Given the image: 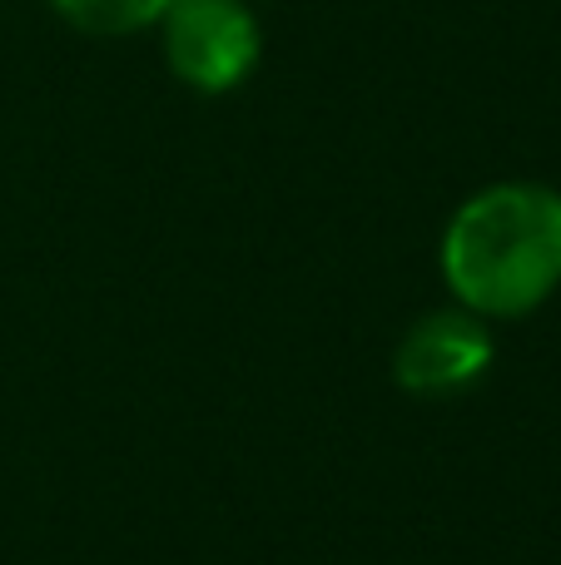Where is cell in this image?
Listing matches in <instances>:
<instances>
[{
	"label": "cell",
	"mask_w": 561,
	"mask_h": 565,
	"mask_svg": "<svg viewBox=\"0 0 561 565\" xmlns=\"http://www.w3.org/2000/svg\"><path fill=\"white\" fill-rule=\"evenodd\" d=\"M443 278L477 318H522L561 288V189L487 184L443 234Z\"/></svg>",
	"instance_id": "obj_1"
},
{
	"label": "cell",
	"mask_w": 561,
	"mask_h": 565,
	"mask_svg": "<svg viewBox=\"0 0 561 565\" xmlns=\"http://www.w3.org/2000/svg\"><path fill=\"white\" fill-rule=\"evenodd\" d=\"M165 60L194 95H229L258 70L264 30L244 0H174L159 20Z\"/></svg>",
	"instance_id": "obj_2"
},
{
	"label": "cell",
	"mask_w": 561,
	"mask_h": 565,
	"mask_svg": "<svg viewBox=\"0 0 561 565\" xmlns=\"http://www.w3.org/2000/svg\"><path fill=\"white\" fill-rule=\"evenodd\" d=\"M487 362H493V338L477 312H427L398 348L393 377L398 387L417 392V397H443V392L473 387L487 372Z\"/></svg>",
	"instance_id": "obj_3"
},
{
	"label": "cell",
	"mask_w": 561,
	"mask_h": 565,
	"mask_svg": "<svg viewBox=\"0 0 561 565\" xmlns=\"http://www.w3.org/2000/svg\"><path fill=\"white\" fill-rule=\"evenodd\" d=\"M169 6H174V0H50V10H55L70 30L95 35V40H119V35L155 30Z\"/></svg>",
	"instance_id": "obj_4"
}]
</instances>
